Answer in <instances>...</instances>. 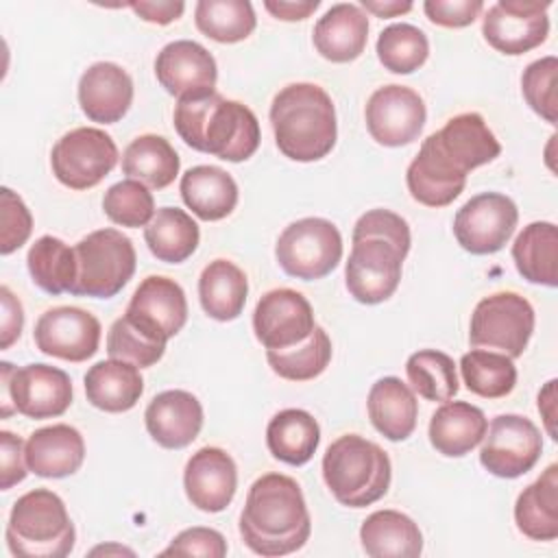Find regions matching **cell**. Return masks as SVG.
<instances>
[{
  "label": "cell",
  "mask_w": 558,
  "mask_h": 558,
  "mask_svg": "<svg viewBox=\"0 0 558 558\" xmlns=\"http://www.w3.org/2000/svg\"><path fill=\"white\" fill-rule=\"evenodd\" d=\"M353 246L344 268L349 294L377 305L395 294L401 281V266L410 251V227L390 209H371L353 227Z\"/></svg>",
  "instance_id": "6da1fadb"
},
{
  "label": "cell",
  "mask_w": 558,
  "mask_h": 558,
  "mask_svg": "<svg viewBox=\"0 0 558 558\" xmlns=\"http://www.w3.org/2000/svg\"><path fill=\"white\" fill-rule=\"evenodd\" d=\"M312 532V519L296 480L283 473L257 477L240 514L244 545L266 558L301 549Z\"/></svg>",
  "instance_id": "7a4b0ae2"
},
{
  "label": "cell",
  "mask_w": 558,
  "mask_h": 558,
  "mask_svg": "<svg viewBox=\"0 0 558 558\" xmlns=\"http://www.w3.org/2000/svg\"><path fill=\"white\" fill-rule=\"evenodd\" d=\"M174 129L194 150L214 155L222 161H244L259 146V122L255 113L218 92L181 98L174 105Z\"/></svg>",
  "instance_id": "3957f363"
},
{
  "label": "cell",
  "mask_w": 558,
  "mask_h": 558,
  "mask_svg": "<svg viewBox=\"0 0 558 558\" xmlns=\"http://www.w3.org/2000/svg\"><path fill=\"white\" fill-rule=\"evenodd\" d=\"M277 148L292 161H318L331 153L338 137L331 96L314 83H290L270 105Z\"/></svg>",
  "instance_id": "277c9868"
},
{
  "label": "cell",
  "mask_w": 558,
  "mask_h": 558,
  "mask_svg": "<svg viewBox=\"0 0 558 558\" xmlns=\"http://www.w3.org/2000/svg\"><path fill=\"white\" fill-rule=\"evenodd\" d=\"M323 477L342 506L364 508L388 493L392 466L388 453L377 442L357 434H344L327 447Z\"/></svg>",
  "instance_id": "5b68a950"
},
{
  "label": "cell",
  "mask_w": 558,
  "mask_h": 558,
  "mask_svg": "<svg viewBox=\"0 0 558 558\" xmlns=\"http://www.w3.org/2000/svg\"><path fill=\"white\" fill-rule=\"evenodd\" d=\"M76 530L63 499L35 488L17 497L7 523V545L22 558H63L74 549Z\"/></svg>",
  "instance_id": "8992f818"
},
{
  "label": "cell",
  "mask_w": 558,
  "mask_h": 558,
  "mask_svg": "<svg viewBox=\"0 0 558 558\" xmlns=\"http://www.w3.org/2000/svg\"><path fill=\"white\" fill-rule=\"evenodd\" d=\"M74 296L111 299L133 277L137 255L133 242L118 229H98L74 244Z\"/></svg>",
  "instance_id": "52a82bcc"
},
{
  "label": "cell",
  "mask_w": 558,
  "mask_h": 558,
  "mask_svg": "<svg viewBox=\"0 0 558 558\" xmlns=\"http://www.w3.org/2000/svg\"><path fill=\"white\" fill-rule=\"evenodd\" d=\"M0 416L13 412L41 421L61 416L72 403L70 375L48 364H26L15 368L11 362H0Z\"/></svg>",
  "instance_id": "ba28073f"
},
{
  "label": "cell",
  "mask_w": 558,
  "mask_h": 558,
  "mask_svg": "<svg viewBox=\"0 0 558 558\" xmlns=\"http://www.w3.org/2000/svg\"><path fill=\"white\" fill-rule=\"evenodd\" d=\"M275 257L290 277L303 281L323 279L342 259V235L331 220L301 218L281 231Z\"/></svg>",
  "instance_id": "9c48e42d"
},
{
  "label": "cell",
  "mask_w": 558,
  "mask_h": 558,
  "mask_svg": "<svg viewBox=\"0 0 558 558\" xmlns=\"http://www.w3.org/2000/svg\"><path fill=\"white\" fill-rule=\"evenodd\" d=\"M534 331V307L517 292H495L484 296L469 325L473 347L497 349L508 357L523 355Z\"/></svg>",
  "instance_id": "30bf717a"
},
{
  "label": "cell",
  "mask_w": 558,
  "mask_h": 558,
  "mask_svg": "<svg viewBox=\"0 0 558 558\" xmlns=\"http://www.w3.org/2000/svg\"><path fill=\"white\" fill-rule=\"evenodd\" d=\"M118 163V146L109 133L96 126L68 131L50 153L52 174L70 190L98 185Z\"/></svg>",
  "instance_id": "8fae6325"
},
{
  "label": "cell",
  "mask_w": 558,
  "mask_h": 558,
  "mask_svg": "<svg viewBox=\"0 0 558 558\" xmlns=\"http://www.w3.org/2000/svg\"><path fill=\"white\" fill-rule=\"evenodd\" d=\"M482 440V466L504 480H514L532 471L543 451L538 427L521 414L495 416Z\"/></svg>",
  "instance_id": "7c38bea8"
},
{
  "label": "cell",
  "mask_w": 558,
  "mask_h": 558,
  "mask_svg": "<svg viewBox=\"0 0 558 558\" xmlns=\"http://www.w3.org/2000/svg\"><path fill=\"white\" fill-rule=\"evenodd\" d=\"M519 222L512 198L499 192H482L469 198L453 218L458 244L473 255H490L506 246Z\"/></svg>",
  "instance_id": "4fadbf2b"
},
{
  "label": "cell",
  "mask_w": 558,
  "mask_h": 558,
  "mask_svg": "<svg viewBox=\"0 0 558 558\" xmlns=\"http://www.w3.org/2000/svg\"><path fill=\"white\" fill-rule=\"evenodd\" d=\"M549 0H499L482 17L484 39L504 54L517 57L547 39Z\"/></svg>",
  "instance_id": "5bb4252c"
},
{
  "label": "cell",
  "mask_w": 558,
  "mask_h": 558,
  "mask_svg": "<svg viewBox=\"0 0 558 558\" xmlns=\"http://www.w3.org/2000/svg\"><path fill=\"white\" fill-rule=\"evenodd\" d=\"M124 316L144 336L166 344L187 320V299L174 279L150 275L135 288Z\"/></svg>",
  "instance_id": "9a60e30c"
},
{
  "label": "cell",
  "mask_w": 558,
  "mask_h": 558,
  "mask_svg": "<svg viewBox=\"0 0 558 558\" xmlns=\"http://www.w3.org/2000/svg\"><path fill=\"white\" fill-rule=\"evenodd\" d=\"M364 116L371 137L381 146L397 148L421 135L427 109L412 87L384 85L371 94Z\"/></svg>",
  "instance_id": "2e32d148"
},
{
  "label": "cell",
  "mask_w": 558,
  "mask_h": 558,
  "mask_svg": "<svg viewBox=\"0 0 558 558\" xmlns=\"http://www.w3.org/2000/svg\"><path fill=\"white\" fill-rule=\"evenodd\" d=\"M314 310L310 301L292 288L266 292L253 312L255 338L268 351L296 347L314 331Z\"/></svg>",
  "instance_id": "e0dca14e"
},
{
  "label": "cell",
  "mask_w": 558,
  "mask_h": 558,
  "mask_svg": "<svg viewBox=\"0 0 558 558\" xmlns=\"http://www.w3.org/2000/svg\"><path fill=\"white\" fill-rule=\"evenodd\" d=\"M100 331L98 318L87 310L59 305L37 318L33 338L46 355L65 362H85L98 351Z\"/></svg>",
  "instance_id": "ac0fdd59"
},
{
  "label": "cell",
  "mask_w": 558,
  "mask_h": 558,
  "mask_svg": "<svg viewBox=\"0 0 558 558\" xmlns=\"http://www.w3.org/2000/svg\"><path fill=\"white\" fill-rule=\"evenodd\" d=\"M155 76L170 96L181 100L216 92L218 68L205 46L192 39H177L157 52Z\"/></svg>",
  "instance_id": "d6986e66"
},
{
  "label": "cell",
  "mask_w": 558,
  "mask_h": 558,
  "mask_svg": "<svg viewBox=\"0 0 558 558\" xmlns=\"http://www.w3.org/2000/svg\"><path fill=\"white\" fill-rule=\"evenodd\" d=\"M183 488L190 504L203 512L225 510L238 488L233 458L220 447H203L185 464Z\"/></svg>",
  "instance_id": "ffe728a7"
},
{
  "label": "cell",
  "mask_w": 558,
  "mask_h": 558,
  "mask_svg": "<svg viewBox=\"0 0 558 558\" xmlns=\"http://www.w3.org/2000/svg\"><path fill=\"white\" fill-rule=\"evenodd\" d=\"M405 183L414 201L427 207H445L453 203L464 185L466 172H462L427 135L405 172Z\"/></svg>",
  "instance_id": "44dd1931"
},
{
  "label": "cell",
  "mask_w": 558,
  "mask_h": 558,
  "mask_svg": "<svg viewBox=\"0 0 558 558\" xmlns=\"http://www.w3.org/2000/svg\"><path fill=\"white\" fill-rule=\"evenodd\" d=\"M133 102V78L111 61L89 65L78 81V105L92 122L113 124L126 116Z\"/></svg>",
  "instance_id": "7402d4cb"
},
{
  "label": "cell",
  "mask_w": 558,
  "mask_h": 558,
  "mask_svg": "<svg viewBox=\"0 0 558 558\" xmlns=\"http://www.w3.org/2000/svg\"><path fill=\"white\" fill-rule=\"evenodd\" d=\"M144 423L150 438L163 449H183L203 427V405L187 390H163L148 403Z\"/></svg>",
  "instance_id": "603a6c76"
},
{
  "label": "cell",
  "mask_w": 558,
  "mask_h": 558,
  "mask_svg": "<svg viewBox=\"0 0 558 558\" xmlns=\"http://www.w3.org/2000/svg\"><path fill=\"white\" fill-rule=\"evenodd\" d=\"M28 471L39 477H68L76 473L85 460V440L72 425L57 423L35 429L26 445Z\"/></svg>",
  "instance_id": "cb8c5ba5"
},
{
  "label": "cell",
  "mask_w": 558,
  "mask_h": 558,
  "mask_svg": "<svg viewBox=\"0 0 558 558\" xmlns=\"http://www.w3.org/2000/svg\"><path fill=\"white\" fill-rule=\"evenodd\" d=\"M312 39L323 59L331 63H349L366 48L368 15L360 4L338 2L318 17Z\"/></svg>",
  "instance_id": "d4e9b609"
},
{
  "label": "cell",
  "mask_w": 558,
  "mask_h": 558,
  "mask_svg": "<svg viewBox=\"0 0 558 558\" xmlns=\"http://www.w3.org/2000/svg\"><path fill=\"white\" fill-rule=\"evenodd\" d=\"M432 137L436 146L466 174L493 161L501 153V144L495 133L475 111L453 116L440 131L432 133Z\"/></svg>",
  "instance_id": "484cf974"
},
{
  "label": "cell",
  "mask_w": 558,
  "mask_h": 558,
  "mask_svg": "<svg viewBox=\"0 0 558 558\" xmlns=\"http://www.w3.org/2000/svg\"><path fill=\"white\" fill-rule=\"evenodd\" d=\"M486 429L488 421L477 405L466 401H445L432 414L427 436L438 453L462 458L482 442Z\"/></svg>",
  "instance_id": "4316f807"
},
{
  "label": "cell",
  "mask_w": 558,
  "mask_h": 558,
  "mask_svg": "<svg viewBox=\"0 0 558 558\" xmlns=\"http://www.w3.org/2000/svg\"><path fill=\"white\" fill-rule=\"evenodd\" d=\"M368 418L373 427L388 440L399 442L412 436L418 416V401L414 390L399 377L377 379L366 399Z\"/></svg>",
  "instance_id": "83f0119b"
},
{
  "label": "cell",
  "mask_w": 558,
  "mask_h": 558,
  "mask_svg": "<svg viewBox=\"0 0 558 558\" xmlns=\"http://www.w3.org/2000/svg\"><path fill=\"white\" fill-rule=\"evenodd\" d=\"M183 203L201 220L214 222L227 218L238 205V183L218 166H194L179 183Z\"/></svg>",
  "instance_id": "f1b7e54d"
},
{
  "label": "cell",
  "mask_w": 558,
  "mask_h": 558,
  "mask_svg": "<svg viewBox=\"0 0 558 558\" xmlns=\"http://www.w3.org/2000/svg\"><path fill=\"white\" fill-rule=\"evenodd\" d=\"M144 392V379L135 364L102 360L85 373V397L102 412H126Z\"/></svg>",
  "instance_id": "f546056e"
},
{
  "label": "cell",
  "mask_w": 558,
  "mask_h": 558,
  "mask_svg": "<svg viewBox=\"0 0 558 558\" xmlns=\"http://www.w3.org/2000/svg\"><path fill=\"white\" fill-rule=\"evenodd\" d=\"M362 549L371 558H416L423 551L418 525L399 510H377L360 527Z\"/></svg>",
  "instance_id": "4dcf8cb0"
},
{
  "label": "cell",
  "mask_w": 558,
  "mask_h": 558,
  "mask_svg": "<svg viewBox=\"0 0 558 558\" xmlns=\"http://www.w3.org/2000/svg\"><path fill=\"white\" fill-rule=\"evenodd\" d=\"M514 523L532 541L558 536V464H549L536 482L521 490L514 504Z\"/></svg>",
  "instance_id": "1f68e13d"
},
{
  "label": "cell",
  "mask_w": 558,
  "mask_h": 558,
  "mask_svg": "<svg viewBox=\"0 0 558 558\" xmlns=\"http://www.w3.org/2000/svg\"><path fill=\"white\" fill-rule=\"evenodd\" d=\"M248 294V281L242 268L229 259L209 262L198 277V299L205 314L227 323L242 314Z\"/></svg>",
  "instance_id": "d6a6232c"
},
{
  "label": "cell",
  "mask_w": 558,
  "mask_h": 558,
  "mask_svg": "<svg viewBox=\"0 0 558 558\" xmlns=\"http://www.w3.org/2000/svg\"><path fill=\"white\" fill-rule=\"evenodd\" d=\"M320 442V427L316 418L299 408L277 412L266 427V445L272 458L301 466L312 460Z\"/></svg>",
  "instance_id": "836d02e7"
},
{
  "label": "cell",
  "mask_w": 558,
  "mask_h": 558,
  "mask_svg": "<svg viewBox=\"0 0 558 558\" xmlns=\"http://www.w3.org/2000/svg\"><path fill=\"white\" fill-rule=\"evenodd\" d=\"M512 259L523 279L556 288L558 283V229L554 222H530L512 244Z\"/></svg>",
  "instance_id": "e575fe53"
},
{
  "label": "cell",
  "mask_w": 558,
  "mask_h": 558,
  "mask_svg": "<svg viewBox=\"0 0 558 558\" xmlns=\"http://www.w3.org/2000/svg\"><path fill=\"white\" fill-rule=\"evenodd\" d=\"M181 159L161 135H140L122 153V172L146 187L163 190L179 174Z\"/></svg>",
  "instance_id": "d590c367"
},
{
  "label": "cell",
  "mask_w": 558,
  "mask_h": 558,
  "mask_svg": "<svg viewBox=\"0 0 558 558\" xmlns=\"http://www.w3.org/2000/svg\"><path fill=\"white\" fill-rule=\"evenodd\" d=\"M144 240L159 262L181 264L196 251L201 231L187 211L179 207H161L144 227Z\"/></svg>",
  "instance_id": "8d00e7d4"
},
{
  "label": "cell",
  "mask_w": 558,
  "mask_h": 558,
  "mask_svg": "<svg viewBox=\"0 0 558 558\" xmlns=\"http://www.w3.org/2000/svg\"><path fill=\"white\" fill-rule=\"evenodd\" d=\"M26 266L33 281L48 294L70 292L76 279V255L63 240L41 235L28 248Z\"/></svg>",
  "instance_id": "74e56055"
},
{
  "label": "cell",
  "mask_w": 558,
  "mask_h": 558,
  "mask_svg": "<svg viewBox=\"0 0 558 558\" xmlns=\"http://www.w3.org/2000/svg\"><path fill=\"white\" fill-rule=\"evenodd\" d=\"M194 22L209 39L235 44L255 31L257 17L248 0H201L194 9Z\"/></svg>",
  "instance_id": "f35d334b"
},
{
  "label": "cell",
  "mask_w": 558,
  "mask_h": 558,
  "mask_svg": "<svg viewBox=\"0 0 558 558\" xmlns=\"http://www.w3.org/2000/svg\"><path fill=\"white\" fill-rule=\"evenodd\" d=\"M460 373L466 388L484 399H501L517 386V366L504 353L473 349L462 355Z\"/></svg>",
  "instance_id": "ab89813d"
},
{
  "label": "cell",
  "mask_w": 558,
  "mask_h": 558,
  "mask_svg": "<svg viewBox=\"0 0 558 558\" xmlns=\"http://www.w3.org/2000/svg\"><path fill=\"white\" fill-rule=\"evenodd\" d=\"M266 360L283 379L290 381H307L318 377L329 360H331V340L323 327H314V331L299 342L296 347L281 349V351H266Z\"/></svg>",
  "instance_id": "60d3db41"
},
{
  "label": "cell",
  "mask_w": 558,
  "mask_h": 558,
  "mask_svg": "<svg viewBox=\"0 0 558 558\" xmlns=\"http://www.w3.org/2000/svg\"><path fill=\"white\" fill-rule=\"evenodd\" d=\"M405 373L412 390L427 401H449L460 388L453 360L436 349L412 353L405 362Z\"/></svg>",
  "instance_id": "b9f144b4"
},
{
  "label": "cell",
  "mask_w": 558,
  "mask_h": 558,
  "mask_svg": "<svg viewBox=\"0 0 558 558\" xmlns=\"http://www.w3.org/2000/svg\"><path fill=\"white\" fill-rule=\"evenodd\" d=\"M429 54L427 35L408 22L386 26L377 37V57L381 65L395 74L418 70Z\"/></svg>",
  "instance_id": "7bdbcfd3"
},
{
  "label": "cell",
  "mask_w": 558,
  "mask_h": 558,
  "mask_svg": "<svg viewBox=\"0 0 558 558\" xmlns=\"http://www.w3.org/2000/svg\"><path fill=\"white\" fill-rule=\"evenodd\" d=\"M105 216L120 225L140 229L146 227L155 216V198L146 185L133 179H124L113 183L102 196Z\"/></svg>",
  "instance_id": "ee69618b"
},
{
  "label": "cell",
  "mask_w": 558,
  "mask_h": 558,
  "mask_svg": "<svg viewBox=\"0 0 558 558\" xmlns=\"http://www.w3.org/2000/svg\"><path fill=\"white\" fill-rule=\"evenodd\" d=\"M163 351H166V344L144 336L135 325L129 323L124 314L118 320H113V325L109 327L107 353L113 360L135 364L137 368H148L163 357Z\"/></svg>",
  "instance_id": "f6af8a7d"
},
{
  "label": "cell",
  "mask_w": 558,
  "mask_h": 558,
  "mask_svg": "<svg viewBox=\"0 0 558 558\" xmlns=\"http://www.w3.org/2000/svg\"><path fill=\"white\" fill-rule=\"evenodd\" d=\"M556 74H558V59L549 54L532 61L521 76V92L525 102L534 113H538L549 124H556V118H558Z\"/></svg>",
  "instance_id": "bcb514c9"
},
{
  "label": "cell",
  "mask_w": 558,
  "mask_h": 558,
  "mask_svg": "<svg viewBox=\"0 0 558 558\" xmlns=\"http://www.w3.org/2000/svg\"><path fill=\"white\" fill-rule=\"evenodd\" d=\"M0 207H2L0 209L2 211V218H0V225H2L0 253L11 255L22 244H26V240L31 238L33 216H31L28 207L24 205V201L11 187L0 190Z\"/></svg>",
  "instance_id": "7dc6e473"
},
{
  "label": "cell",
  "mask_w": 558,
  "mask_h": 558,
  "mask_svg": "<svg viewBox=\"0 0 558 558\" xmlns=\"http://www.w3.org/2000/svg\"><path fill=\"white\" fill-rule=\"evenodd\" d=\"M161 556H205V558H222L227 556V541L218 530L211 527H187L179 532L170 545L161 551Z\"/></svg>",
  "instance_id": "c3c4849f"
},
{
  "label": "cell",
  "mask_w": 558,
  "mask_h": 558,
  "mask_svg": "<svg viewBox=\"0 0 558 558\" xmlns=\"http://www.w3.org/2000/svg\"><path fill=\"white\" fill-rule=\"evenodd\" d=\"M484 9L482 0H425L423 11L429 22L445 28H462L477 20Z\"/></svg>",
  "instance_id": "681fc988"
},
{
  "label": "cell",
  "mask_w": 558,
  "mask_h": 558,
  "mask_svg": "<svg viewBox=\"0 0 558 558\" xmlns=\"http://www.w3.org/2000/svg\"><path fill=\"white\" fill-rule=\"evenodd\" d=\"M24 445L26 442H22L20 436L7 429L0 432V488L2 490H9L15 484H20L28 473Z\"/></svg>",
  "instance_id": "f907efd6"
},
{
  "label": "cell",
  "mask_w": 558,
  "mask_h": 558,
  "mask_svg": "<svg viewBox=\"0 0 558 558\" xmlns=\"http://www.w3.org/2000/svg\"><path fill=\"white\" fill-rule=\"evenodd\" d=\"M0 310H2V320H0V349H9L22 333L24 327V310L20 299L7 288H0Z\"/></svg>",
  "instance_id": "816d5d0a"
},
{
  "label": "cell",
  "mask_w": 558,
  "mask_h": 558,
  "mask_svg": "<svg viewBox=\"0 0 558 558\" xmlns=\"http://www.w3.org/2000/svg\"><path fill=\"white\" fill-rule=\"evenodd\" d=\"M129 7L135 11V15L153 24H170L179 20L185 9L183 2H150V0L129 2Z\"/></svg>",
  "instance_id": "f5cc1de1"
},
{
  "label": "cell",
  "mask_w": 558,
  "mask_h": 558,
  "mask_svg": "<svg viewBox=\"0 0 558 558\" xmlns=\"http://www.w3.org/2000/svg\"><path fill=\"white\" fill-rule=\"evenodd\" d=\"M318 0H266L264 7L268 13H272L277 20L283 22H296V20H305L310 17L316 9H318Z\"/></svg>",
  "instance_id": "db71d44e"
},
{
  "label": "cell",
  "mask_w": 558,
  "mask_h": 558,
  "mask_svg": "<svg viewBox=\"0 0 558 558\" xmlns=\"http://www.w3.org/2000/svg\"><path fill=\"white\" fill-rule=\"evenodd\" d=\"M538 410L545 418V427H547V434L556 440V379H549L545 384V388L538 392Z\"/></svg>",
  "instance_id": "11a10c76"
},
{
  "label": "cell",
  "mask_w": 558,
  "mask_h": 558,
  "mask_svg": "<svg viewBox=\"0 0 558 558\" xmlns=\"http://www.w3.org/2000/svg\"><path fill=\"white\" fill-rule=\"evenodd\" d=\"M362 9L371 11L377 17H397L401 13L412 11V2L399 0H362Z\"/></svg>",
  "instance_id": "9f6ffc18"
},
{
  "label": "cell",
  "mask_w": 558,
  "mask_h": 558,
  "mask_svg": "<svg viewBox=\"0 0 558 558\" xmlns=\"http://www.w3.org/2000/svg\"><path fill=\"white\" fill-rule=\"evenodd\" d=\"M109 551H118V554H129V556H133V551L131 549H126V547H116V545H109V547H94L92 549V554H109Z\"/></svg>",
  "instance_id": "6f0895ef"
}]
</instances>
